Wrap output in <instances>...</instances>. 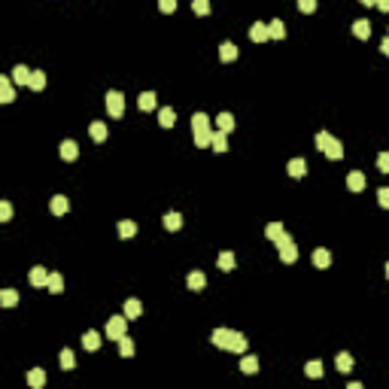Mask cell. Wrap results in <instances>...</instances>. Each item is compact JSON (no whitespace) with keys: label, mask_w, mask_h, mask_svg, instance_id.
I'll list each match as a JSON object with an SVG mask.
<instances>
[{"label":"cell","mask_w":389,"mask_h":389,"mask_svg":"<svg viewBox=\"0 0 389 389\" xmlns=\"http://www.w3.org/2000/svg\"><path fill=\"white\" fill-rule=\"evenodd\" d=\"M0 100H4V104H12V100H16V88H12V80H10V76H0Z\"/></svg>","instance_id":"30bf717a"},{"label":"cell","mask_w":389,"mask_h":389,"mask_svg":"<svg viewBox=\"0 0 389 389\" xmlns=\"http://www.w3.org/2000/svg\"><path fill=\"white\" fill-rule=\"evenodd\" d=\"M61 158L64 162H76V158H80V143H76V140H64L61 143Z\"/></svg>","instance_id":"8fae6325"},{"label":"cell","mask_w":389,"mask_h":389,"mask_svg":"<svg viewBox=\"0 0 389 389\" xmlns=\"http://www.w3.org/2000/svg\"><path fill=\"white\" fill-rule=\"evenodd\" d=\"M219 58H222V61H234V58H238V46H234V43H222V46H219Z\"/></svg>","instance_id":"484cf974"},{"label":"cell","mask_w":389,"mask_h":389,"mask_svg":"<svg viewBox=\"0 0 389 389\" xmlns=\"http://www.w3.org/2000/svg\"><path fill=\"white\" fill-rule=\"evenodd\" d=\"M346 186H350V192H362L365 188V174L362 170H353L346 176Z\"/></svg>","instance_id":"d6986e66"},{"label":"cell","mask_w":389,"mask_h":389,"mask_svg":"<svg viewBox=\"0 0 389 389\" xmlns=\"http://www.w3.org/2000/svg\"><path fill=\"white\" fill-rule=\"evenodd\" d=\"M67 207H70V204H67V198H64V194H55V198H52V213H55V216H64V213H67Z\"/></svg>","instance_id":"d6a6232c"},{"label":"cell","mask_w":389,"mask_h":389,"mask_svg":"<svg viewBox=\"0 0 389 389\" xmlns=\"http://www.w3.org/2000/svg\"><path fill=\"white\" fill-rule=\"evenodd\" d=\"M210 149H216V152H228V140H225L222 131H213V143H210Z\"/></svg>","instance_id":"836d02e7"},{"label":"cell","mask_w":389,"mask_h":389,"mask_svg":"<svg viewBox=\"0 0 389 389\" xmlns=\"http://www.w3.org/2000/svg\"><path fill=\"white\" fill-rule=\"evenodd\" d=\"M286 170H289V176H295V180H301V176L307 174V162H304V158H292V162L286 164Z\"/></svg>","instance_id":"e0dca14e"},{"label":"cell","mask_w":389,"mask_h":389,"mask_svg":"<svg viewBox=\"0 0 389 389\" xmlns=\"http://www.w3.org/2000/svg\"><path fill=\"white\" fill-rule=\"evenodd\" d=\"M137 106H140L143 112H152L155 106H158V100H155V92H143V94L137 98Z\"/></svg>","instance_id":"9a60e30c"},{"label":"cell","mask_w":389,"mask_h":389,"mask_svg":"<svg viewBox=\"0 0 389 389\" xmlns=\"http://www.w3.org/2000/svg\"><path fill=\"white\" fill-rule=\"evenodd\" d=\"M240 371H244V374H256V371H258V359H256V356H244V359H240Z\"/></svg>","instance_id":"d590c367"},{"label":"cell","mask_w":389,"mask_h":389,"mask_svg":"<svg viewBox=\"0 0 389 389\" xmlns=\"http://www.w3.org/2000/svg\"><path fill=\"white\" fill-rule=\"evenodd\" d=\"M268 34H270V40H283V36H286V28H283V22H280V18H274V22L268 24Z\"/></svg>","instance_id":"cb8c5ba5"},{"label":"cell","mask_w":389,"mask_h":389,"mask_svg":"<svg viewBox=\"0 0 389 389\" xmlns=\"http://www.w3.org/2000/svg\"><path fill=\"white\" fill-rule=\"evenodd\" d=\"M49 292H52V295H61V292H64V277H61V274H52V277H49Z\"/></svg>","instance_id":"74e56055"},{"label":"cell","mask_w":389,"mask_h":389,"mask_svg":"<svg viewBox=\"0 0 389 389\" xmlns=\"http://www.w3.org/2000/svg\"><path fill=\"white\" fill-rule=\"evenodd\" d=\"M264 238H268L270 244H277V246H280V244H283V240H286L289 234H286V228H283V222H270V225L264 228Z\"/></svg>","instance_id":"8992f818"},{"label":"cell","mask_w":389,"mask_h":389,"mask_svg":"<svg viewBox=\"0 0 389 389\" xmlns=\"http://www.w3.org/2000/svg\"><path fill=\"white\" fill-rule=\"evenodd\" d=\"M0 304H4V307H16L18 304V292L16 289H4V292H0Z\"/></svg>","instance_id":"4dcf8cb0"},{"label":"cell","mask_w":389,"mask_h":389,"mask_svg":"<svg viewBox=\"0 0 389 389\" xmlns=\"http://www.w3.org/2000/svg\"><path fill=\"white\" fill-rule=\"evenodd\" d=\"M310 258H314V268H320V270H326V268L332 264V252H328V250H314V256H310Z\"/></svg>","instance_id":"2e32d148"},{"label":"cell","mask_w":389,"mask_h":389,"mask_svg":"<svg viewBox=\"0 0 389 389\" xmlns=\"http://www.w3.org/2000/svg\"><path fill=\"white\" fill-rule=\"evenodd\" d=\"M377 204H380V207H389V188H380V192H377Z\"/></svg>","instance_id":"7bdbcfd3"},{"label":"cell","mask_w":389,"mask_h":389,"mask_svg":"<svg viewBox=\"0 0 389 389\" xmlns=\"http://www.w3.org/2000/svg\"><path fill=\"white\" fill-rule=\"evenodd\" d=\"M186 286H188V289H192V292H201V289H204V286H207V277H204V274H201V270H192V274H188V277H186Z\"/></svg>","instance_id":"4fadbf2b"},{"label":"cell","mask_w":389,"mask_h":389,"mask_svg":"<svg viewBox=\"0 0 389 389\" xmlns=\"http://www.w3.org/2000/svg\"><path fill=\"white\" fill-rule=\"evenodd\" d=\"M280 258H283L286 264H295V262H298V246H295L292 238H286V240L280 244Z\"/></svg>","instance_id":"52a82bcc"},{"label":"cell","mask_w":389,"mask_h":389,"mask_svg":"<svg viewBox=\"0 0 389 389\" xmlns=\"http://www.w3.org/2000/svg\"><path fill=\"white\" fill-rule=\"evenodd\" d=\"M88 134H92L94 143H104V140H106V125H104V122H92V125H88Z\"/></svg>","instance_id":"603a6c76"},{"label":"cell","mask_w":389,"mask_h":389,"mask_svg":"<svg viewBox=\"0 0 389 389\" xmlns=\"http://www.w3.org/2000/svg\"><path fill=\"white\" fill-rule=\"evenodd\" d=\"M210 340L219 346V350H228V353H246V346H250V340L240 334V332H234V328H213V334H210Z\"/></svg>","instance_id":"6da1fadb"},{"label":"cell","mask_w":389,"mask_h":389,"mask_svg":"<svg viewBox=\"0 0 389 389\" xmlns=\"http://www.w3.org/2000/svg\"><path fill=\"white\" fill-rule=\"evenodd\" d=\"M28 386L30 389H43L46 386V371L43 368H30L28 371Z\"/></svg>","instance_id":"7c38bea8"},{"label":"cell","mask_w":389,"mask_h":389,"mask_svg":"<svg viewBox=\"0 0 389 389\" xmlns=\"http://www.w3.org/2000/svg\"><path fill=\"white\" fill-rule=\"evenodd\" d=\"M10 219H12V204L0 201V222H10Z\"/></svg>","instance_id":"60d3db41"},{"label":"cell","mask_w":389,"mask_h":389,"mask_svg":"<svg viewBox=\"0 0 389 389\" xmlns=\"http://www.w3.org/2000/svg\"><path fill=\"white\" fill-rule=\"evenodd\" d=\"M304 374H307V377H314V380H320V377H322V362H320V359L307 362V365H304Z\"/></svg>","instance_id":"f546056e"},{"label":"cell","mask_w":389,"mask_h":389,"mask_svg":"<svg viewBox=\"0 0 389 389\" xmlns=\"http://www.w3.org/2000/svg\"><path fill=\"white\" fill-rule=\"evenodd\" d=\"M346 389H362V383H350V386H346Z\"/></svg>","instance_id":"c3c4849f"},{"label":"cell","mask_w":389,"mask_h":389,"mask_svg":"<svg viewBox=\"0 0 389 389\" xmlns=\"http://www.w3.org/2000/svg\"><path fill=\"white\" fill-rule=\"evenodd\" d=\"M158 10H162V12H174V10H176V0H162Z\"/></svg>","instance_id":"f6af8a7d"},{"label":"cell","mask_w":389,"mask_h":389,"mask_svg":"<svg viewBox=\"0 0 389 389\" xmlns=\"http://www.w3.org/2000/svg\"><path fill=\"white\" fill-rule=\"evenodd\" d=\"M174 122H176V112H174L170 106H162V110H158V125H162V128H174Z\"/></svg>","instance_id":"ac0fdd59"},{"label":"cell","mask_w":389,"mask_h":389,"mask_svg":"<svg viewBox=\"0 0 389 389\" xmlns=\"http://www.w3.org/2000/svg\"><path fill=\"white\" fill-rule=\"evenodd\" d=\"M164 228L168 231H180L182 228V216L180 213H164Z\"/></svg>","instance_id":"f1b7e54d"},{"label":"cell","mask_w":389,"mask_h":389,"mask_svg":"<svg viewBox=\"0 0 389 389\" xmlns=\"http://www.w3.org/2000/svg\"><path fill=\"white\" fill-rule=\"evenodd\" d=\"M316 149H322L332 162H338L340 155H344V146H340V140L338 137H332L328 131H316Z\"/></svg>","instance_id":"3957f363"},{"label":"cell","mask_w":389,"mask_h":389,"mask_svg":"<svg viewBox=\"0 0 389 389\" xmlns=\"http://www.w3.org/2000/svg\"><path fill=\"white\" fill-rule=\"evenodd\" d=\"M353 34L359 36V40H368V36H371V22H368V18L353 22Z\"/></svg>","instance_id":"44dd1931"},{"label":"cell","mask_w":389,"mask_h":389,"mask_svg":"<svg viewBox=\"0 0 389 389\" xmlns=\"http://www.w3.org/2000/svg\"><path fill=\"white\" fill-rule=\"evenodd\" d=\"M380 52H383V55L389 58V40H386V36H383V43H380Z\"/></svg>","instance_id":"7dc6e473"},{"label":"cell","mask_w":389,"mask_h":389,"mask_svg":"<svg viewBox=\"0 0 389 389\" xmlns=\"http://www.w3.org/2000/svg\"><path fill=\"white\" fill-rule=\"evenodd\" d=\"M268 36H270V34H268V24H264V22H256V24L250 28V40H252V43H264Z\"/></svg>","instance_id":"5bb4252c"},{"label":"cell","mask_w":389,"mask_h":389,"mask_svg":"<svg viewBox=\"0 0 389 389\" xmlns=\"http://www.w3.org/2000/svg\"><path fill=\"white\" fill-rule=\"evenodd\" d=\"M216 122H219V131L228 134L231 128H234V116H231V112H219V119H216Z\"/></svg>","instance_id":"1f68e13d"},{"label":"cell","mask_w":389,"mask_h":389,"mask_svg":"<svg viewBox=\"0 0 389 389\" xmlns=\"http://www.w3.org/2000/svg\"><path fill=\"white\" fill-rule=\"evenodd\" d=\"M377 168H380V174H389V152L377 155Z\"/></svg>","instance_id":"b9f144b4"},{"label":"cell","mask_w":389,"mask_h":389,"mask_svg":"<svg viewBox=\"0 0 389 389\" xmlns=\"http://www.w3.org/2000/svg\"><path fill=\"white\" fill-rule=\"evenodd\" d=\"M140 314H143V304H140L137 298H131V301L125 304V316H128V320H137Z\"/></svg>","instance_id":"83f0119b"},{"label":"cell","mask_w":389,"mask_h":389,"mask_svg":"<svg viewBox=\"0 0 389 389\" xmlns=\"http://www.w3.org/2000/svg\"><path fill=\"white\" fill-rule=\"evenodd\" d=\"M298 10H301V12H314V10H316V0H301Z\"/></svg>","instance_id":"ee69618b"},{"label":"cell","mask_w":389,"mask_h":389,"mask_svg":"<svg viewBox=\"0 0 389 389\" xmlns=\"http://www.w3.org/2000/svg\"><path fill=\"white\" fill-rule=\"evenodd\" d=\"M192 131H194V146H210L213 143V131H210L207 112H194L192 116Z\"/></svg>","instance_id":"7a4b0ae2"},{"label":"cell","mask_w":389,"mask_h":389,"mask_svg":"<svg viewBox=\"0 0 389 389\" xmlns=\"http://www.w3.org/2000/svg\"><path fill=\"white\" fill-rule=\"evenodd\" d=\"M119 353H122L125 359H131V356H134V340H131L128 334H125V338L119 340Z\"/></svg>","instance_id":"f35d334b"},{"label":"cell","mask_w":389,"mask_h":389,"mask_svg":"<svg viewBox=\"0 0 389 389\" xmlns=\"http://www.w3.org/2000/svg\"><path fill=\"white\" fill-rule=\"evenodd\" d=\"M334 368H338L340 374H350V371H353V356H350V353H338Z\"/></svg>","instance_id":"ffe728a7"},{"label":"cell","mask_w":389,"mask_h":389,"mask_svg":"<svg viewBox=\"0 0 389 389\" xmlns=\"http://www.w3.org/2000/svg\"><path fill=\"white\" fill-rule=\"evenodd\" d=\"M128 334V316H110L106 320V338L110 340H122Z\"/></svg>","instance_id":"277c9868"},{"label":"cell","mask_w":389,"mask_h":389,"mask_svg":"<svg viewBox=\"0 0 389 389\" xmlns=\"http://www.w3.org/2000/svg\"><path fill=\"white\" fill-rule=\"evenodd\" d=\"M106 112L112 116V119H122V112H125V98H122V92H106Z\"/></svg>","instance_id":"5b68a950"},{"label":"cell","mask_w":389,"mask_h":389,"mask_svg":"<svg viewBox=\"0 0 389 389\" xmlns=\"http://www.w3.org/2000/svg\"><path fill=\"white\" fill-rule=\"evenodd\" d=\"M234 264H238L234 252H219V270H234Z\"/></svg>","instance_id":"4316f807"},{"label":"cell","mask_w":389,"mask_h":389,"mask_svg":"<svg viewBox=\"0 0 389 389\" xmlns=\"http://www.w3.org/2000/svg\"><path fill=\"white\" fill-rule=\"evenodd\" d=\"M380 12H389V0H377V4H374Z\"/></svg>","instance_id":"bcb514c9"},{"label":"cell","mask_w":389,"mask_h":389,"mask_svg":"<svg viewBox=\"0 0 389 389\" xmlns=\"http://www.w3.org/2000/svg\"><path fill=\"white\" fill-rule=\"evenodd\" d=\"M386 40H389V34H386Z\"/></svg>","instance_id":"f907efd6"},{"label":"cell","mask_w":389,"mask_h":389,"mask_svg":"<svg viewBox=\"0 0 389 389\" xmlns=\"http://www.w3.org/2000/svg\"><path fill=\"white\" fill-rule=\"evenodd\" d=\"M386 277H389V262H386Z\"/></svg>","instance_id":"681fc988"},{"label":"cell","mask_w":389,"mask_h":389,"mask_svg":"<svg viewBox=\"0 0 389 389\" xmlns=\"http://www.w3.org/2000/svg\"><path fill=\"white\" fill-rule=\"evenodd\" d=\"M49 270L46 268H40V264H36V268H30V274H28V280H30V286H46L49 289Z\"/></svg>","instance_id":"ba28073f"},{"label":"cell","mask_w":389,"mask_h":389,"mask_svg":"<svg viewBox=\"0 0 389 389\" xmlns=\"http://www.w3.org/2000/svg\"><path fill=\"white\" fill-rule=\"evenodd\" d=\"M61 368H64V371H73V368H76V356H73V350H61Z\"/></svg>","instance_id":"8d00e7d4"},{"label":"cell","mask_w":389,"mask_h":389,"mask_svg":"<svg viewBox=\"0 0 389 389\" xmlns=\"http://www.w3.org/2000/svg\"><path fill=\"white\" fill-rule=\"evenodd\" d=\"M82 346H86V350H98V346H100V334H98V332H86V334H82Z\"/></svg>","instance_id":"e575fe53"},{"label":"cell","mask_w":389,"mask_h":389,"mask_svg":"<svg viewBox=\"0 0 389 389\" xmlns=\"http://www.w3.org/2000/svg\"><path fill=\"white\" fill-rule=\"evenodd\" d=\"M30 76H34V70H28L24 64H16V67H12V82H16V86H30Z\"/></svg>","instance_id":"9c48e42d"},{"label":"cell","mask_w":389,"mask_h":389,"mask_svg":"<svg viewBox=\"0 0 389 389\" xmlns=\"http://www.w3.org/2000/svg\"><path fill=\"white\" fill-rule=\"evenodd\" d=\"M28 88H34V92H43L46 88V73L43 70H34V76H30V86Z\"/></svg>","instance_id":"d4e9b609"},{"label":"cell","mask_w":389,"mask_h":389,"mask_svg":"<svg viewBox=\"0 0 389 389\" xmlns=\"http://www.w3.org/2000/svg\"><path fill=\"white\" fill-rule=\"evenodd\" d=\"M116 231H119V238H125V240H128V238H134V234H137V222H131V219H122Z\"/></svg>","instance_id":"7402d4cb"},{"label":"cell","mask_w":389,"mask_h":389,"mask_svg":"<svg viewBox=\"0 0 389 389\" xmlns=\"http://www.w3.org/2000/svg\"><path fill=\"white\" fill-rule=\"evenodd\" d=\"M192 10H194V16H207L210 4H207V0H192Z\"/></svg>","instance_id":"ab89813d"}]
</instances>
